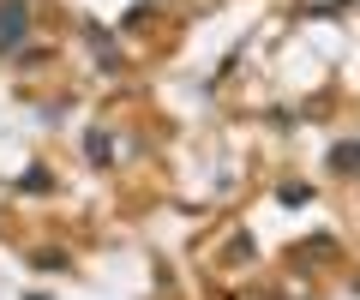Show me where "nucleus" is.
I'll return each instance as SVG.
<instances>
[{"label": "nucleus", "instance_id": "obj_1", "mask_svg": "<svg viewBox=\"0 0 360 300\" xmlns=\"http://www.w3.org/2000/svg\"><path fill=\"white\" fill-rule=\"evenodd\" d=\"M25 30H30L25 0H0V54H13L18 42H25Z\"/></svg>", "mask_w": 360, "mask_h": 300}]
</instances>
